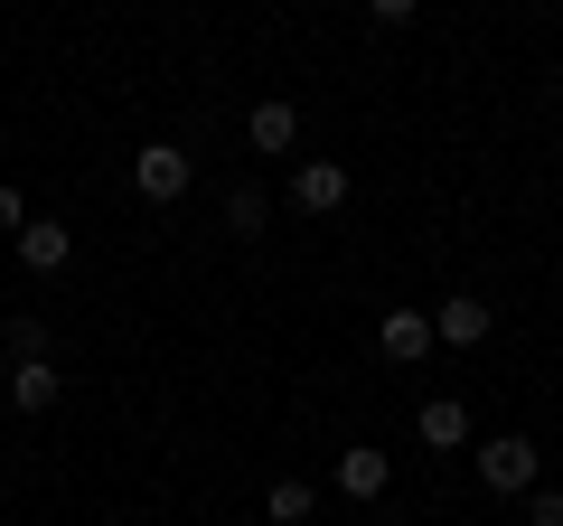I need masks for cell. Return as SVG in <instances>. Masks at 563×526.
I'll use <instances>...</instances> for the list:
<instances>
[{
	"mask_svg": "<svg viewBox=\"0 0 563 526\" xmlns=\"http://www.w3.org/2000/svg\"><path fill=\"white\" fill-rule=\"evenodd\" d=\"M413 432H422L432 451H461V442H470V405H451V395H432V405L413 414Z\"/></svg>",
	"mask_w": 563,
	"mask_h": 526,
	"instance_id": "cell-10",
	"label": "cell"
},
{
	"mask_svg": "<svg viewBox=\"0 0 563 526\" xmlns=\"http://www.w3.org/2000/svg\"><path fill=\"white\" fill-rule=\"evenodd\" d=\"M376 348L395 366H413V358H432V310H385V329H376Z\"/></svg>",
	"mask_w": 563,
	"mask_h": 526,
	"instance_id": "cell-7",
	"label": "cell"
},
{
	"mask_svg": "<svg viewBox=\"0 0 563 526\" xmlns=\"http://www.w3.org/2000/svg\"><path fill=\"white\" fill-rule=\"evenodd\" d=\"M329 480L347 489V498H385V489H395V461H385V451H339V461H329Z\"/></svg>",
	"mask_w": 563,
	"mask_h": 526,
	"instance_id": "cell-6",
	"label": "cell"
},
{
	"mask_svg": "<svg viewBox=\"0 0 563 526\" xmlns=\"http://www.w3.org/2000/svg\"><path fill=\"white\" fill-rule=\"evenodd\" d=\"M66 254H76V235H66L57 217H29V226H20V263H29V273H57Z\"/></svg>",
	"mask_w": 563,
	"mask_h": 526,
	"instance_id": "cell-8",
	"label": "cell"
},
{
	"mask_svg": "<svg viewBox=\"0 0 563 526\" xmlns=\"http://www.w3.org/2000/svg\"><path fill=\"white\" fill-rule=\"evenodd\" d=\"M470 461H479V489H498V498H526V489H536V470H544L526 432H498V442H479Z\"/></svg>",
	"mask_w": 563,
	"mask_h": 526,
	"instance_id": "cell-2",
	"label": "cell"
},
{
	"mask_svg": "<svg viewBox=\"0 0 563 526\" xmlns=\"http://www.w3.org/2000/svg\"><path fill=\"white\" fill-rule=\"evenodd\" d=\"M20 226H29V198H20L10 179H0V235H20Z\"/></svg>",
	"mask_w": 563,
	"mask_h": 526,
	"instance_id": "cell-15",
	"label": "cell"
},
{
	"mask_svg": "<svg viewBox=\"0 0 563 526\" xmlns=\"http://www.w3.org/2000/svg\"><path fill=\"white\" fill-rule=\"evenodd\" d=\"M188 179H198V161H188L179 142H141V151H132V188H141V207H179Z\"/></svg>",
	"mask_w": 563,
	"mask_h": 526,
	"instance_id": "cell-1",
	"label": "cell"
},
{
	"mask_svg": "<svg viewBox=\"0 0 563 526\" xmlns=\"http://www.w3.org/2000/svg\"><path fill=\"white\" fill-rule=\"evenodd\" d=\"M10 358H47V320H38V310L10 320Z\"/></svg>",
	"mask_w": 563,
	"mask_h": 526,
	"instance_id": "cell-13",
	"label": "cell"
},
{
	"mask_svg": "<svg viewBox=\"0 0 563 526\" xmlns=\"http://www.w3.org/2000/svg\"><path fill=\"white\" fill-rule=\"evenodd\" d=\"M244 142H254V151H291V142H301V113H291V103H254V113H244Z\"/></svg>",
	"mask_w": 563,
	"mask_h": 526,
	"instance_id": "cell-9",
	"label": "cell"
},
{
	"mask_svg": "<svg viewBox=\"0 0 563 526\" xmlns=\"http://www.w3.org/2000/svg\"><path fill=\"white\" fill-rule=\"evenodd\" d=\"M526 526H563V489H526Z\"/></svg>",
	"mask_w": 563,
	"mask_h": 526,
	"instance_id": "cell-14",
	"label": "cell"
},
{
	"mask_svg": "<svg viewBox=\"0 0 563 526\" xmlns=\"http://www.w3.org/2000/svg\"><path fill=\"white\" fill-rule=\"evenodd\" d=\"M57 358H10V414H57Z\"/></svg>",
	"mask_w": 563,
	"mask_h": 526,
	"instance_id": "cell-5",
	"label": "cell"
},
{
	"mask_svg": "<svg viewBox=\"0 0 563 526\" xmlns=\"http://www.w3.org/2000/svg\"><path fill=\"white\" fill-rule=\"evenodd\" d=\"M291 207H301V217H339L347 207V169L339 161H301L291 169Z\"/></svg>",
	"mask_w": 563,
	"mask_h": 526,
	"instance_id": "cell-4",
	"label": "cell"
},
{
	"mask_svg": "<svg viewBox=\"0 0 563 526\" xmlns=\"http://www.w3.org/2000/svg\"><path fill=\"white\" fill-rule=\"evenodd\" d=\"M263 226H273V198H263L254 179H244V188H225V235H263Z\"/></svg>",
	"mask_w": 563,
	"mask_h": 526,
	"instance_id": "cell-11",
	"label": "cell"
},
{
	"mask_svg": "<svg viewBox=\"0 0 563 526\" xmlns=\"http://www.w3.org/2000/svg\"><path fill=\"white\" fill-rule=\"evenodd\" d=\"M488 320H498V310H488L479 292H451V302H432V339H442V348H479Z\"/></svg>",
	"mask_w": 563,
	"mask_h": 526,
	"instance_id": "cell-3",
	"label": "cell"
},
{
	"mask_svg": "<svg viewBox=\"0 0 563 526\" xmlns=\"http://www.w3.org/2000/svg\"><path fill=\"white\" fill-rule=\"evenodd\" d=\"M310 507H320V489H310V480H273V489H263V517H273V526H301Z\"/></svg>",
	"mask_w": 563,
	"mask_h": 526,
	"instance_id": "cell-12",
	"label": "cell"
},
{
	"mask_svg": "<svg viewBox=\"0 0 563 526\" xmlns=\"http://www.w3.org/2000/svg\"><path fill=\"white\" fill-rule=\"evenodd\" d=\"M413 10H422V0H366V20H385V29H404Z\"/></svg>",
	"mask_w": 563,
	"mask_h": 526,
	"instance_id": "cell-16",
	"label": "cell"
}]
</instances>
